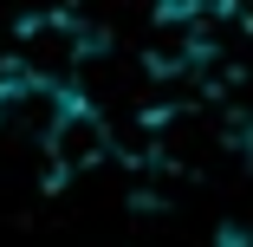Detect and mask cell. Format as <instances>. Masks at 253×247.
<instances>
[{
    "mask_svg": "<svg viewBox=\"0 0 253 247\" xmlns=\"http://www.w3.org/2000/svg\"><path fill=\"white\" fill-rule=\"evenodd\" d=\"M78 104H84V98L72 85L33 78V72H7V78H0V137L52 156V143H59V130L72 124Z\"/></svg>",
    "mask_w": 253,
    "mask_h": 247,
    "instance_id": "6da1fadb",
    "label": "cell"
},
{
    "mask_svg": "<svg viewBox=\"0 0 253 247\" xmlns=\"http://www.w3.org/2000/svg\"><path fill=\"white\" fill-rule=\"evenodd\" d=\"M91 59V39L78 20H33L20 33V59L13 72H33V78H52V85H72V72Z\"/></svg>",
    "mask_w": 253,
    "mask_h": 247,
    "instance_id": "7a4b0ae2",
    "label": "cell"
}]
</instances>
